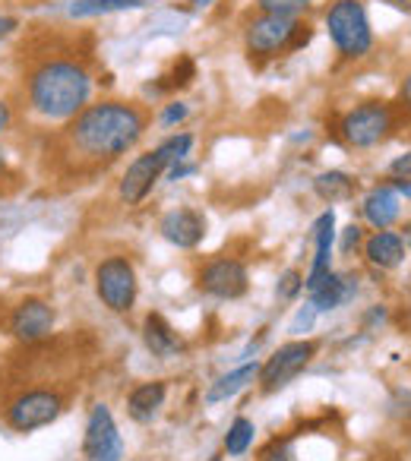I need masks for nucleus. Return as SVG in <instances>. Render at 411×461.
<instances>
[{
	"label": "nucleus",
	"instance_id": "nucleus-1",
	"mask_svg": "<svg viewBox=\"0 0 411 461\" xmlns=\"http://www.w3.org/2000/svg\"><path fill=\"white\" fill-rule=\"evenodd\" d=\"M146 111L130 102L86 104L73 121H67L64 146L77 165L105 167L127 155L146 133Z\"/></svg>",
	"mask_w": 411,
	"mask_h": 461
},
{
	"label": "nucleus",
	"instance_id": "nucleus-2",
	"mask_svg": "<svg viewBox=\"0 0 411 461\" xmlns=\"http://www.w3.org/2000/svg\"><path fill=\"white\" fill-rule=\"evenodd\" d=\"M92 77L79 60L48 58L29 70L26 98L29 108L45 121H73L89 104Z\"/></svg>",
	"mask_w": 411,
	"mask_h": 461
},
{
	"label": "nucleus",
	"instance_id": "nucleus-3",
	"mask_svg": "<svg viewBox=\"0 0 411 461\" xmlns=\"http://www.w3.org/2000/svg\"><path fill=\"white\" fill-rule=\"evenodd\" d=\"M326 32L345 60H361L373 48V29L361 0H335L326 10Z\"/></svg>",
	"mask_w": 411,
	"mask_h": 461
},
{
	"label": "nucleus",
	"instance_id": "nucleus-4",
	"mask_svg": "<svg viewBox=\"0 0 411 461\" xmlns=\"http://www.w3.org/2000/svg\"><path fill=\"white\" fill-rule=\"evenodd\" d=\"M396 130V111L386 102H364L352 108L339 123V136L354 149H373Z\"/></svg>",
	"mask_w": 411,
	"mask_h": 461
},
{
	"label": "nucleus",
	"instance_id": "nucleus-5",
	"mask_svg": "<svg viewBox=\"0 0 411 461\" xmlns=\"http://www.w3.org/2000/svg\"><path fill=\"white\" fill-rule=\"evenodd\" d=\"M136 269L127 257H108L96 266V291L98 301L111 313H130L136 303Z\"/></svg>",
	"mask_w": 411,
	"mask_h": 461
},
{
	"label": "nucleus",
	"instance_id": "nucleus-6",
	"mask_svg": "<svg viewBox=\"0 0 411 461\" xmlns=\"http://www.w3.org/2000/svg\"><path fill=\"white\" fill-rule=\"evenodd\" d=\"M295 29H297V20H288V16H269V14H260L257 20L247 23L244 48H247V54H251L253 64H263V60L279 58V54H291Z\"/></svg>",
	"mask_w": 411,
	"mask_h": 461
},
{
	"label": "nucleus",
	"instance_id": "nucleus-7",
	"mask_svg": "<svg viewBox=\"0 0 411 461\" xmlns=\"http://www.w3.org/2000/svg\"><path fill=\"white\" fill-rule=\"evenodd\" d=\"M64 411V398L51 389H29L20 392L14 402L7 404L4 417H7L10 429L16 433H32V429H41L48 423H54Z\"/></svg>",
	"mask_w": 411,
	"mask_h": 461
},
{
	"label": "nucleus",
	"instance_id": "nucleus-8",
	"mask_svg": "<svg viewBox=\"0 0 411 461\" xmlns=\"http://www.w3.org/2000/svg\"><path fill=\"white\" fill-rule=\"evenodd\" d=\"M314 357H316V341H304V339L301 341H285V345L279 348L266 364H260V376H257L260 389H263L266 395L285 389L291 379H297L304 370H307Z\"/></svg>",
	"mask_w": 411,
	"mask_h": 461
},
{
	"label": "nucleus",
	"instance_id": "nucleus-9",
	"mask_svg": "<svg viewBox=\"0 0 411 461\" xmlns=\"http://www.w3.org/2000/svg\"><path fill=\"white\" fill-rule=\"evenodd\" d=\"M86 461H123V439L108 404H96L83 436Z\"/></svg>",
	"mask_w": 411,
	"mask_h": 461
},
{
	"label": "nucleus",
	"instance_id": "nucleus-10",
	"mask_svg": "<svg viewBox=\"0 0 411 461\" xmlns=\"http://www.w3.org/2000/svg\"><path fill=\"white\" fill-rule=\"evenodd\" d=\"M196 285H199V291L219 297V301H238V297L247 294L251 278H247L244 263L219 257V259H213V263H206L203 269H199Z\"/></svg>",
	"mask_w": 411,
	"mask_h": 461
},
{
	"label": "nucleus",
	"instance_id": "nucleus-11",
	"mask_svg": "<svg viewBox=\"0 0 411 461\" xmlns=\"http://www.w3.org/2000/svg\"><path fill=\"white\" fill-rule=\"evenodd\" d=\"M165 171H168V161L161 158L159 149H152V152L133 158L127 171H123V177H121V199L127 205H140L142 199L152 193V186L159 184V177Z\"/></svg>",
	"mask_w": 411,
	"mask_h": 461
},
{
	"label": "nucleus",
	"instance_id": "nucleus-12",
	"mask_svg": "<svg viewBox=\"0 0 411 461\" xmlns=\"http://www.w3.org/2000/svg\"><path fill=\"white\" fill-rule=\"evenodd\" d=\"M51 329H54V310H51V303L39 301V297L23 301L20 307L14 310V316H10V332H14V339L26 341V345H35V341L48 339Z\"/></svg>",
	"mask_w": 411,
	"mask_h": 461
},
{
	"label": "nucleus",
	"instance_id": "nucleus-13",
	"mask_svg": "<svg viewBox=\"0 0 411 461\" xmlns=\"http://www.w3.org/2000/svg\"><path fill=\"white\" fill-rule=\"evenodd\" d=\"M161 238L168 240L178 250H193V247L203 244L206 238V215L196 209H171L159 224Z\"/></svg>",
	"mask_w": 411,
	"mask_h": 461
},
{
	"label": "nucleus",
	"instance_id": "nucleus-14",
	"mask_svg": "<svg viewBox=\"0 0 411 461\" xmlns=\"http://www.w3.org/2000/svg\"><path fill=\"white\" fill-rule=\"evenodd\" d=\"M333 247H335V212H323L314 221V266H310V276L304 278V291H316L326 276L333 272L329 259H333Z\"/></svg>",
	"mask_w": 411,
	"mask_h": 461
},
{
	"label": "nucleus",
	"instance_id": "nucleus-15",
	"mask_svg": "<svg viewBox=\"0 0 411 461\" xmlns=\"http://www.w3.org/2000/svg\"><path fill=\"white\" fill-rule=\"evenodd\" d=\"M142 341H146V348L152 351V357H161V360H171L184 351V339L174 332L171 322L161 313H149L146 320H142Z\"/></svg>",
	"mask_w": 411,
	"mask_h": 461
},
{
	"label": "nucleus",
	"instance_id": "nucleus-16",
	"mask_svg": "<svg viewBox=\"0 0 411 461\" xmlns=\"http://www.w3.org/2000/svg\"><path fill=\"white\" fill-rule=\"evenodd\" d=\"M165 395L168 385L152 379V383H140L133 392L127 395V414L136 423H152L159 417V411L165 408Z\"/></svg>",
	"mask_w": 411,
	"mask_h": 461
},
{
	"label": "nucleus",
	"instance_id": "nucleus-17",
	"mask_svg": "<svg viewBox=\"0 0 411 461\" xmlns=\"http://www.w3.org/2000/svg\"><path fill=\"white\" fill-rule=\"evenodd\" d=\"M361 212H364V218H367L370 228L386 230L398 218V212H402V205H398V193L392 190V186H373V190L364 196Z\"/></svg>",
	"mask_w": 411,
	"mask_h": 461
},
{
	"label": "nucleus",
	"instance_id": "nucleus-18",
	"mask_svg": "<svg viewBox=\"0 0 411 461\" xmlns=\"http://www.w3.org/2000/svg\"><path fill=\"white\" fill-rule=\"evenodd\" d=\"M364 257L377 269H396L405 259V240L396 230H377L364 240Z\"/></svg>",
	"mask_w": 411,
	"mask_h": 461
},
{
	"label": "nucleus",
	"instance_id": "nucleus-19",
	"mask_svg": "<svg viewBox=\"0 0 411 461\" xmlns=\"http://www.w3.org/2000/svg\"><path fill=\"white\" fill-rule=\"evenodd\" d=\"M260 376V364L253 360V364H241L238 370L225 373V376H219L213 385H209V392H206V404H219V402H228V398H234L241 389H247L251 383H257Z\"/></svg>",
	"mask_w": 411,
	"mask_h": 461
},
{
	"label": "nucleus",
	"instance_id": "nucleus-20",
	"mask_svg": "<svg viewBox=\"0 0 411 461\" xmlns=\"http://www.w3.org/2000/svg\"><path fill=\"white\" fill-rule=\"evenodd\" d=\"M354 288H358L354 278L339 276V272H329L326 282H323L316 291H310V303H314L316 313H329V310L342 307V303L354 294Z\"/></svg>",
	"mask_w": 411,
	"mask_h": 461
},
{
	"label": "nucleus",
	"instance_id": "nucleus-21",
	"mask_svg": "<svg viewBox=\"0 0 411 461\" xmlns=\"http://www.w3.org/2000/svg\"><path fill=\"white\" fill-rule=\"evenodd\" d=\"M155 0H73L67 14L73 20H89V16H108V14H127V10H146Z\"/></svg>",
	"mask_w": 411,
	"mask_h": 461
},
{
	"label": "nucleus",
	"instance_id": "nucleus-22",
	"mask_svg": "<svg viewBox=\"0 0 411 461\" xmlns=\"http://www.w3.org/2000/svg\"><path fill=\"white\" fill-rule=\"evenodd\" d=\"M354 177L345 171H323L314 177V193L323 199V203H345V199L354 196Z\"/></svg>",
	"mask_w": 411,
	"mask_h": 461
},
{
	"label": "nucleus",
	"instance_id": "nucleus-23",
	"mask_svg": "<svg viewBox=\"0 0 411 461\" xmlns=\"http://www.w3.org/2000/svg\"><path fill=\"white\" fill-rule=\"evenodd\" d=\"M253 436H257V427H253L251 417H234L232 427H228V433H225V452L232 455V458L247 455L253 446Z\"/></svg>",
	"mask_w": 411,
	"mask_h": 461
},
{
	"label": "nucleus",
	"instance_id": "nucleus-24",
	"mask_svg": "<svg viewBox=\"0 0 411 461\" xmlns=\"http://www.w3.org/2000/svg\"><path fill=\"white\" fill-rule=\"evenodd\" d=\"M260 14L269 16H288V20H297L304 10L310 7V0H257Z\"/></svg>",
	"mask_w": 411,
	"mask_h": 461
},
{
	"label": "nucleus",
	"instance_id": "nucleus-25",
	"mask_svg": "<svg viewBox=\"0 0 411 461\" xmlns=\"http://www.w3.org/2000/svg\"><path fill=\"white\" fill-rule=\"evenodd\" d=\"M301 291H304V276L297 269H285L282 278H279V285H276L279 301H295Z\"/></svg>",
	"mask_w": 411,
	"mask_h": 461
},
{
	"label": "nucleus",
	"instance_id": "nucleus-26",
	"mask_svg": "<svg viewBox=\"0 0 411 461\" xmlns=\"http://www.w3.org/2000/svg\"><path fill=\"white\" fill-rule=\"evenodd\" d=\"M316 310H314V303H304L301 310H297V316L291 320V326H288V332L291 335H304V332H310L314 329V322H316Z\"/></svg>",
	"mask_w": 411,
	"mask_h": 461
},
{
	"label": "nucleus",
	"instance_id": "nucleus-27",
	"mask_svg": "<svg viewBox=\"0 0 411 461\" xmlns=\"http://www.w3.org/2000/svg\"><path fill=\"white\" fill-rule=\"evenodd\" d=\"M165 79H168V83L161 86V89H184V86L193 79V64L184 58V60H180V67H174V73H171V77H165Z\"/></svg>",
	"mask_w": 411,
	"mask_h": 461
},
{
	"label": "nucleus",
	"instance_id": "nucleus-28",
	"mask_svg": "<svg viewBox=\"0 0 411 461\" xmlns=\"http://www.w3.org/2000/svg\"><path fill=\"white\" fill-rule=\"evenodd\" d=\"M364 244V230L358 228V224H348L345 230H342V244H339V250L345 253V257H352L358 247Z\"/></svg>",
	"mask_w": 411,
	"mask_h": 461
},
{
	"label": "nucleus",
	"instance_id": "nucleus-29",
	"mask_svg": "<svg viewBox=\"0 0 411 461\" xmlns=\"http://www.w3.org/2000/svg\"><path fill=\"white\" fill-rule=\"evenodd\" d=\"M187 114H190V108H187L184 102L165 104V111H161V127H178L180 121H187Z\"/></svg>",
	"mask_w": 411,
	"mask_h": 461
},
{
	"label": "nucleus",
	"instance_id": "nucleus-30",
	"mask_svg": "<svg viewBox=\"0 0 411 461\" xmlns=\"http://www.w3.org/2000/svg\"><path fill=\"white\" fill-rule=\"evenodd\" d=\"M260 461H297V458H295V452H291L288 442H272Z\"/></svg>",
	"mask_w": 411,
	"mask_h": 461
},
{
	"label": "nucleus",
	"instance_id": "nucleus-31",
	"mask_svg": "<svg viewBox=\"0 0 411 461\" xmlns=\"http://www.w3.org/2000/svg\"><path fill=\"white\" fill-rule=\"evenodd\" d=\"M389 174H392V177H411V152H405V155H398V158H392Z\"/></svg>",
	"mask_w": 411,
	"mask_h": 461
},
{
	"label": "nucleus",
	"instance_id": "nucleus-32",
	"mask_svg": "<svg viewBox=\"0 0 411 461\" xmlns=\"http://www.w3.org/2000/svg\"><path fill=\"white\" fill-rule=\"evenodd\" d=\"M190 174H196V165H190V161H178V165H171V167H168V180L190 177Z\"/></svg>",
	"mask_w": 411,
	"mask_h": 461
},
{
	"label": "nucleus",
	"instance_id": "nucleus-33",
	"mask_svg": "<svg viewBox=\"0 0 411 461\" xmlns=\"http://www.w3.org/2000/svg\"><path fill=\"white\" fill-rule=\"evenodd\" d=\"M16 29H20V20H16V16H0V39L14 35Z\"/></svg>",
	"mask_w": 411,
	"mask_h": 461
},
{
	"label": "nucleus",
	"instance_id": "nucleus-34",
	"mask_svg": "<svg viewBox=\"0 0 411 461\" xmlns=\"http://www.w3.org/2000/svg\"><path fill=\"white\" fill-rule=\"evenodd\" d=\"M392 190L398 193V196H405V199H411V177H392Z\"/></svg>",
	"mask_w": 411,
	"mask_h": 461
},
{
	"label": "nucleus",
	"instance_id": "nucleus-35",
	"mask_svg": "<svg viewBox=\"0 0 411 461\" xmlns=\"http://www.w3.org/2000/svg\"><path fill=\"white\" fill-rule=\"evenodd\" d=\"M398 98H402V108L411 114V73L402 79V89H398Z\"/></svg>",
	"mask_w": 411,
	"mask_h": 461
},
{
	"label": "nucleus",
	"instance_id": "nucleus-36",
	"mask_svg": "<svg viewBox=\"0 0 411 461\" xmlns=\"http://www.w3.org/2000/svg\"><path fill=\"white\" fill-rule=\"evenodd\" d=\"M10 121H14V114H10V104L7 102H0V133L10 127Z\"/></svg>",
	"mask_w": 411,
	"mask_h": 461
},
{
	"label": "nucleus",
	"instance_id": "nucleus-37",
	"mask_svg": "<svg viewBox=\"0 0 411 461\" xmlns=\"http://www.w3.org/2000/svg\"><path fill=\"white\" fill-rule=\"evenodd\" d=\"M389 7H396V10H402V14H408L411 16V0H386Z\"/></svg>",
	"mask_w": 411,
	"mask_h": 461
},
{
	"label": "nucleus",
	"instance_id": "nucleus-38",
	"mask_svg": "<svg viewBox=\"0 0 411 461\" xmlns=\"http://www.w3.org/2000/svg\"><path fill=\"white\" fill-rule=\"evenodd\" d=\"M4 171H7V158H4V152H0V177H4Z\"/></svg>",
	"mask_w": 411,
	"mask_h": 461
},
{
	"label": "nucleus",
	"instance_id": "nucleus-39",
	"mask_svg": "<svg viewBox=\"0 0 411 461\" xmlns=\"http://www.w3.org/2000/svg\"><path fill=\"white\" fill-rule=\"evenodd\" d=\"M213 0H193V7H209Z\"/></svg>",
	"mask_w": 411,
	"mask_h": 461
},
{
	"label": "nucleus",
	"instance_id": "nucleus-40",
	"mask_svg": "<svg viewBox=\"0 0 411 461\" xmlns=\"http://www.w3.org/2000/svg\"><path fill=\"white\" fill-rule=\"evenodd\" d=\"M209 461H222V458H219V455H213V458H209Z\"/></svg>",
	"mask_w": 411,
	"mask_h": 461
},
{
	"label": "nucleus",
	"instance_id": "nucleus-41",
	"mask_svg": "<svg viewBox=\"0 0 411 461\" xmlns=\"http://www.w3.org/2000/svg\"><path fill=\"white\" fill-rule=\"evenodd\" d=\"M408 244H411V228H408Z\"/></svg>",
	"mask_w": 411,
	"mask_h": 461
}]
</instances>
